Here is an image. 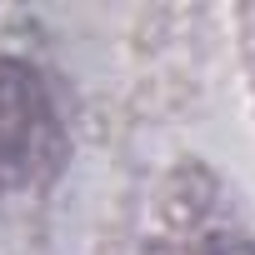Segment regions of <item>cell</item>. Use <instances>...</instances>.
I'll return each mask as SVG.
<instances>
[{
    "mask_svg": "<svg viewBox=\"0 0 255 255\" xmlns=\"http://www.w3.org/2000/svg\"><path fill=\"white\" fill-rule=\"evenodd\" d=\"M65 130L35 65L0 55V190H30L60 170Z\"/></svg>",
    "mask_w": 255,
    "mask_h": 255,
    "instance_id": "1",
    "label": "cell"
},
{
    "mask_svg": "<svg viewBox=\"0 0 255 255\" xmlns=\"http://www.w3.org/2000/svg\"><path fill=\"white\" fill-rule=\"evenodd\" d=\"M195 255H255V240H245V235H210Z\"/></svg>",
    "mask_w": 255,
    "mask_h": 255,
    "instance_id": "2",
    "label": "cell"
}]
</instances>
